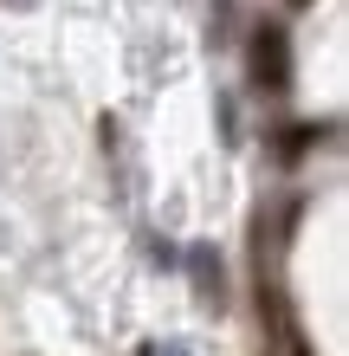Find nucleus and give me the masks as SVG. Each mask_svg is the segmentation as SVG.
Wrapping results in <instances>:
<instances>
[{"mask_svg": "<svg viewBox=\"0 0 349 356\" xmlns=\"http://www.w3.org/2000/svg\"><path fill=\"white\" fill-rule=\"evenodd\" d=\"M253 85L259 91L291 85V39H284L278 19H259V33H253Z\"/></svg>", "mask_w": 349, "mask_h": 356, "instance_id": "nucleus-1", "label": "nucleus"}, {"mask_svg": "<svg viewBox=\"0 0 349 356\" xmlns=\"http://www.w3.org/2000/svg\"><path fill=\"white\" fill-rule=\"evenodd\" d=\"M194 279H201V298L220 305V259L207 253V246H194Z\"/></svg>", "mask_w": 349, "mask_h": 356, "instance_id": "nucleus-2", "label": "nucleus"}, {"mask_svg": "<svg viewBox=\"0 0 349 356\" xmlns=\"http://www.w3.org/2000/svg\"><path fill=\"white\" fill-rule=\"evenodd\" d=\"M317 136H323V130H317V123H291V130H284V143H278V156H284V162H298V156H304V149H311V143H317Z\"/></svg>", "mask_w": 349, "mask_h": 356, "instance_id": "nucleus-3", "label": "nucleus"}, {"mask_svg": "<svg viewBox=\"0 0 349 356\" xmlns=\"http://www.w3.org/2000/svg\"><path fill=\"white\" fill-rule=\"evenodd\" d=\"M136 356H162V350H155V343H142V350H136Z\"/></svg>", "mask_w": 349, "mask_h": 356, "instance_id": "nucleus-4", "label": "nucleus"}, {"mask_svg": "<svg viewBox=\"0 0 349 356\" xmlns=\"http://www.w3.org/2000/svg\"><path fill=\"white\" fill-rule=\"evenodd\" d=\"M291 7H311V0H291Z\"/></svg>", "mask_w": 349, "mask_h": 356, "instance_id": "nucleus-5", "label": "nucleus"}]
</instances>
